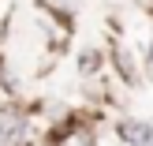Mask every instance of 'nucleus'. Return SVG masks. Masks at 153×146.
<instances>
[{
  "label": "nucleus",
  "instance_id": "nucleus-1",
  "mask_svg": "<svg viewBox=\"0 0 153 146\" xmlns=\"http://www.w3.org/2000/svg\"><path fill=\"white\" fill-rule=\"evenodd\" d=\"M120 139L131 142V146H149L153 142V124H146V120H120Z\"/></svg>",
  "mask_w": 153,
  "mask_h": 146
},
{
  "label": "nucleus",
  "instance_id": "nucleus-2",
  "mask_svg": "<svg viewBox=\"0 0 153 146\" xmlns=\"http://www.w3.org/2000/svg\"><path fill=\"white\" fill-rule=\"evenodd\" d=\"M67 146H94V139H90V135H82V139H75V142H67Z\"/></svg>",
  "mask_w": 153,
  "mask_h": 146
},
{
  "label": "nucleus",
  "instance_id": "nucleus-3",
  "mask_svg": "<svg viewBox=\"0 0 153 146\" xmlns=\"http://www.w3.org/2000/svg\"><path fill=\"white\" fill-rule=\"evenodd\" d=\"M4 139H7V124L0 120V146H4Z\"/></svg>",
  "mask_w": 153,
  "mask_h": 146
}]
</instances>
